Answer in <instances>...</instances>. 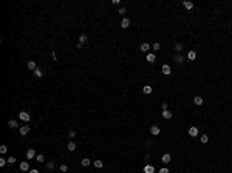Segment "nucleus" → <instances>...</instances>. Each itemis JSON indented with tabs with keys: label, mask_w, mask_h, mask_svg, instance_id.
Segmentation results:
<instances>
[{
	"label": "nucleus",
	"mask_w": 232,
	"mask_h": 173,
	"mask_svg": "<svg viewBox=\"0 0 232 173\" xmlns=\"http://www.w3.org/2000/svg\"><path fill=\"white\" fill-rule=\"evenodd\" d=\"M34 156H36V150H34V148H28V150H27V158H28V159H32Z\"/></svg>",
	"instance_id": "nucleus-4"
},
{
	"label": "nucleus",
	"mask_w": 232,
	"mask_h": 173,
	"mask_svg": "<svg viewBox=\"0 0 232 173\" xmlns=\"http://www.w3.org/2000/svg\"><path fill=\"white\" fill-rule=\"evenodd\" d=\"M14 162H16V158H14V156H9V158H8V164H14Z\"/></svg>",
	"instance_id": "nucleus-31"
},
{
	"label": "nucleus",
	"mask_w": 232,
	"mask_h": 173,
	"mask_svg": "<svg viewBox=\"0 0 232 173\" xmlns=\"http://www.w3.org/2000/svg\"><path fill=\"white\" fill-rule=\"evenodd\" d=\"M8 125L11 127V128H16V127H17V122H16V121H9V122H8Z\"/></svg>",
	"instance_id": "nucleus-28"
},
{
	"label": "nucleus",
	"mask_w": 232,
	"mask_h": 173,
	"mask_svg": "<svg viewBox=\"0 0 232 173\" xmlns=\"http://www.w3.org/2000/svg\"><path fill=\"white\" fill-rule=\"evenodd\" d=\"M144 173H155V167H153V165H150V164H147L146 167H144Z\"/></svg>",
	"instance_id": "nucleus-7"
},
{
	"label": "nucleus",
	"mask_w": 232,
	"mask_h": 173,
	"mask_svg": "<svg viewBox=\"0 0 232 173\" xmlns=\"http://www.w3.org/2000/svg\"><path fill=\"white\" fill-rule=\"evenodd\" d=\"M87 39H88V37H87L85 34H81V36H79V43H85Z\"/></svg>",
	"instance_id": "nucleus-21"
},
{
	"label": "nucleus",
	"mask_w": 232,
	"mask_h": 173,
	"mask_svg": "<svg viewBox=\"0 0 232 173\" xmlns=\"http://www.w3.org/2000/svg\"><path fill=\"white\" fill-rule=\"evenodd\" d=\"M28 68H29V70H32V71H36V70H37V65H36V62H34V60H28Z\"/></svg>",
	"instance_id": "nucleus-11"
},
{
	"label": "nucleus",
	"mask_w": 232,
	"mask_h": 173,
	"mask_svg": "<svg viewBox=\"0 0 232 173\" xmlns=\"http://www.w3.org/2000/svg\"><path fill=\"white\" fill-rule=\"evenodd\" d=\"M150 133H152L153 136H158L159 133H161V130H159L158 125H152V127H150Z\"/></svg>",
	"instance_id": "nucleus-2"
},
{
	"label": "nucleus",
	"mask_w": 232,
	"mask_h": 173,
	"mask_svg": "<svg viewBox=\"0 0 232 173\" xmlns=\"http://www.w3.org/2000/svg\"><path fill=\"white\" fill-rule=\"evenodd\" d=\"M47 167L50 168V170H53V168H54V162H53V161H50V162L47 164Z\"/></svg>",
	"instance_id": "nucleus-33"
},
{
	"label": "nucleus",
	"mask_w": 232,
	"mask_h": 173,
	"mask_svg": "<svg viewBox=\"0 0 232 173\" xmlns=\"http://www.w3.org/2000/svg\"><path fill=\"white\" fill-rule=\"evenodd\" d=\"M20 170H22V172H28V170H29V164H28L27 161L20 162Z\"/></svg>",
	"instance_id": "nucleus-6"
},
{
	"label": "nucleus",
	"mask_w": 232,
	"mask_h": 173,
	"mask_svg": "<svg viewBox=\"0 0 232 173\" xmlns=\"http://www.w3.org/2000/svg\"><path fill=\"white\" fill-rule=\"evenodd\" d=\"M189 136H192V138L198 136V128L197 127H190V128H189Z\"/></svg>",
	"instance_id": "nucleus-3"
},
{
	"label": "nucleus",
	"mask_w": 232,
	"mask_h": 173,
	"mask_svg": "<svg viewBox=\"0 0 232 173\" xmlns=\"http://www.w3.org/2000/svg\"><path fill=\"white\" fill-rule=\"evenodd\" d=\"M118 12H119L121 16H124V14H125L127 11H125V8H124V6H121V8H119V11H118Z\"/></svg>",
	"instance_id": "nucleus-32"
},
{
	"label": "nucleus",
	"mask_w": 232,
	"mask_h": 173,
	"mask_svg": "<svg viewBox=\"0 0 232 173\" xmlns=\"http://www.w3.org/2000/svg\"><path fill=\"white\" fill-rule=\"evenodd\" d=\"M175 51H176V53H181V51H183V43H176L175 45Z\"/></svg>",
	"instance_id": "nucleus-23"
},
{
	"label": "nucleus",
	"mask_w": 232,
	"mask_h": 173,
	"mask_svg": "<svg viewBox=\"0 0 232 173\" xmlns=\"http://www.w3.org/2000/svg\"><path fill=\"white\" fill-rule=\"evenodd\" d=\"M173 60H176L178 63H183V62H184V57H183L181 54H175V56H173Z\"/></svg>",
	"instance_id": "nucleus-13"
},
{
	"label": "nucleus",
	"mask_w": 232,
	"mask_h": 173,
	"mask_svg": "<svg viewBox=\"0 0 232 173\" xmlns=\"http://www.w3.org/2000/svg\"><path fill=\"white\" fill-rule=\"evenodd\" d=\"M159 173H169V168H161V170H159Z\"/></svg>",
	"instance_id": "nucleus-35"
},
{
	"label": "nucleus",
	"mask_w": 232,
	"mask_h": 173,
	"mask_svg": "<svg viewBox=\"0 0 232 173\" xmlns=\"http://www.w3.org/2000/svg\"><path fill=\"white\" fill-rule=\"evenodd\" d=\"M6 162H8V159H0V167H5V165H6Z\"/></svg>",
	"instance_id": "nucleus-29"
},
{
	"label": "nucleus",
	"mask_w": 232,
	"mask_h": 173,
	"mask_svg": "<svg viewBox=\"0 0 232 173\" xmlns=\"http://www.w3.org/2000/svg\"><path fill=\"white\" fill-rule=\"evenodd\" d=\"M67 148L70 150V152H74V150H76V144H74V142H68Z\"/></svg>",
	"instance_id": "nucleus-20"
},
{
	"label": "nucleus",
	"mask_w": 232,
	"mask_h": 173,
	"mask_svg": "<svg viewBox=\"0 0 232 173\" xmlns=\"http://www.w3.org/2000/svg\"><path fill=\"white\" fill-rule=\"evenodd\" d=\"M207 141H209V136L207 135H203V136H201V142H203V144H207Z\"/></svg>",
	"instance_id": "nucleus-26"
},
{
	"label": "nucleus",
	"mask_w": 232,
	"mask_h": 173,
	"mask_svg": "<svg viewBox=\"0 0 232 173\" xmlns=\"http://www.w3.org/2000/svg\"><path fill=\"white\" fill-rule=\"evenodd\" d=\"M93 164H94V167H96V168H102V165H104L102 161H94Z\"/></svg>",
	"instance_id": "nucleus-24"
},
{
	"label": "nucleus",
	"mask_w": 232,
	"mask_h": 173,
	"mask_svg": "<svg viewBox=\"0 0 232 173\" xmlns=\"http://www.w3.org/2000/svg\"><path fill=\"white\" fill-rule=\"evenodd\" d=\"M19 131H20V135H22V136H25V135H28L29 127H28V125H23V127H20V128H19Z\"/></svg>",
	"instance_id": "nucleus-5"
},
{
	"label": "nucleus",
	"mask_w": 232,
	"mask_h": 173,
	"mask_svg": "<svg viewBox=\"0 0 232 173\" xmlns=\"http://www.w3.org/2000/svg\"><path fill=\"white\" fill-rule=\"evenodd\" d=\"M36 159H37V162H43L45 161V156L43 155H37V156H36Z\"/></svg>",
	"instance_id": "nucleus-27"
},
{
	"label": "nucleus",
	"mask_w": 232,
	"mask_h": 173,
	"mask_svg": "<svg viewBox=\"0 0 232 173\" xmlns=\"http://www.w3.org/2000/svg\"><path fill=\"white\" fill-rule=\"evenodd\" d=\"M195 57H197V51H195V50H190V51H189V54H187V59H189V60H195Z\"/></svg>",
	"instance_id": "nucleus-8"
},
{
	"label": "nucleus",
	"mask_w": 232,
	"mask_h": 173,
	"mask_svg": "<svg viewBox=\"0 0 232 173\" xmlns=\"http://www.w3.org/2000/svg\"><path fill=\"white\" fill-rule=\"evenodd\" d=\"M194 104H195V105H201V104H203V97H201V96H195Z\"/></svg>",
	"instance_id": "nucleus-15"
},
{
	"label": "nucleus",
	"mask_w": 232,
	"mask_h": 173,
	"mask_svg": "<svg viewBox=\"0 0 232 173\" xmlns=\"http://www.w3.org/2000/svg\"><path fill=\"white\" fill-rule=\"evenodd\" d=\"M183 5H184L186 9H192V8H194V3H192V2H187V0H186V2H183Z\"/></svg>",
	"instance_id": "nucleus-19"
},
{
	"label": "nucleus",
	"mask_w": 232,
	"mask_h": 173,
	"mask_svg": "<svg viewBox=\"0 0 232 173\" xmlns=\"http://www.w3.org/2000/svg\"><path fill=\"white\" fill-rule=\"evenodd\" d=\"M29 173H39L37 168H32V170H29Z\"/></svg>",
	"instance_id": "nucleus-38"
},
{
	"label": "nucleus",
	"mask_w": 232,
	"mask_h": 173,
	"mask_svg": "<svg viewBox=\"0 0 232 173\" xmlns=\"http://www.w3.org/2000/svg\"><path fill=\"white\" fill-rule=\"evenodd\" d=\"M19 119L23 121V122H28V121L31 119V116H29L28 111H20V113H19Z\"/></svg>",
	"instance_id": "nucleus-1"
},
{
	"label": "nucleus",
	"mask_w": 232,
	"mask_h": 173,
	"mask_svg": "<svg viewBox=\"0 0 232 173\" xmlns=\"http://www.w3.org/2000/svg\"><path fill=\"white\" fill-rule=\"evenodd\" d=\"M130 26V20L129 19H122V22H121V28H129Z\"/></svg>",
	"instance_id": "nucleus-12"
},
{
	"label": "nucleus",
	"mask_w": 232,
	"mask_h": 173,
	"mask_svg": "<svg viewBox=\"0 0 232 173\" xmlns=\"http://www.w3.org/2000/svg\"><path fill=\"white\" fill-rule=\"evenodd\" d=\"M139 50H141V51H144V53H147V51L150 50V45L147 43V42H144V43L141 45V48H139Z\"/></svg>",
	"instance_id": "nucleus-14"
},
{
	"label": "nucleus",
	"mask_w": 232,
	"mask_h": 173,
	"mask_svg": "<svg viewBox=\"0 0 232 173\" xmlns=\"http://www.w3.org/2000/svg\"><path fill=\"white\" fill-rule=\"evenodd\" d=\"M67 170H68V167H67L65 164H62V165H60V172H67Z\"/></svg>",
	"instance_id": "nucleus-34"
},
{
	"label": "nucleus",
	"mask_w": 232,
	"mask_h": 173,
	"mask_svg": "<svg viewBox=\"0 0 232 173\" xmlns=\"http://www.w3.org/2000/svg\"><path fill=\"white\" fill-rule=\"evenodd\" d=\"M34 76H36V77H42V76H43V73H42L40 68H37V70L34 71Z\"/></svg>",
	"instance_id": "nucleus-22"
},
{
	"label": "nucleus",
	"mask_w": 232,
	"mask_h": 173,
	"mask_svg": "<svg viewBox=\"0 0 232 173\" xmlns=\"http://www.w3.org/2000/svg\"><path fill=\"white\" fill-rule=\"evenodd\" d=\"M6 152H8V147H6V145H2V147H0V153H6Z\"/></svg>",
	"instance_id": "nucleus-30"
},
{
	"label": "nucleus",
	"mask_w": 232,
	"mask_h": 173,
	"mask_svg": "<svg viewBox=\"0 0 232 173\" xmlns=\"http://www.w3.org/2000/svg\"><path fill=\"white\" fill-rule=\"evenodd\" d=\"M155 60H156V56L153 53H149V54H147V62H149V63H153Z\"/></svg>",
	"instance_id": "nucleus-10"
},
{
	"label": "nucleus",
	"mask_w": 232,
	"mask_h": 173,
	"mask_svg": "<svg viewBox=\"0 0 232 173\" xmlns=\"http://www.w3.org/2000/svg\"><path fill=\"white\" fill-rule=\"evenodd\" d=\"M90 162H91L90 159H87V158H85V159H82V161H81V164H82L84 167H87V165H90Z\"/></svg>",
	"instance_id": "nucleus-25"
},
{
	"label": "nucleus",
	"mask_w": 232,
	"mask_h": 173,
	"mask_svg": "<svg viewBox=\"0 0 232 173\" xmlns=\"http://www.w3.org/2000/svg\"><path fill=\"white\" fill-rule=\"evenodd\" d=\"M162 117H164V119H170V117H172V111L164 110V111H162Z\"/></svg>",
	"instance_id": "nucleus-16"
},
{
	"label": "nucleus",
	"mask_w": 232,
	"mask_h": 173,
	"mask_svg": "<svg viewBox=\"0 0 232 173\" xmlns=\"http://www.w3.org/2000/svg\"><path fill=\"white\" fill-rule=\"evenodd\" d=\"M162 74H166V76H169L170 74V65H162Z\"/></svg>",
	"instance_id": "nucleus-9"
},
{
	"label": "nucleus",
	"mask_w": 232,
	"mask_h": 173,
	"mask_svg": "<svg viewBox=\"0 0 232 173\" xmlns=\"http://www.w3.org/2000/svg\"><path fill=\"white\" fill-rule=\"evenodd\" d=\"M74 136H76V131H74V130H71V131H70V138H74Z\"/></svg>",
	"instance_id": "nucleus-36"
},
{
	"label": "nucleus",
	"mask_w": 232,
	"mask_h": 173,
	"mask_svg": "<svg viewBox=\"0 0 232 173\" xmlns=\"http://www.w3.org/2000/svg\"><path fill=\"white\" fill-rule=\"evenodd\" d=\"M153 50H159V43H153Z\"/></svg>",
	"instance_id": "nucleus-37"
},
{
	"label": "nucleus",
	"mask_w": 232,
	"mask_h": 173,
	"mask_svg": "<svg viewBox=\"0 0 232 173\" xmlns=\"http://www.w3.org/2000/svg\"><path fill=\"white\" fill-rule=\"evenodd\" d=\"M162 162H164V164H169V162H170V155H169V153H166L164 156H162V159H161Z\"/></svg>",
	"instance_id": "nucleus-17"
},
{
	"label": "nucleus",
	"mask_w": 232,
	"mask_h": 173,
	"mask_svg": "<svg viewBox=\"0 0 232 173\" xmlns=\"http://www.w3.org/2000/svg\"><path fill=\"white\" fill-rule=\"evenodd\" d=\"M142 93H144V94H150V93H152V87H150V85L142 87Z\"/></svg>",
	"instance_id": "nucleus-18"
}]
</instances>
